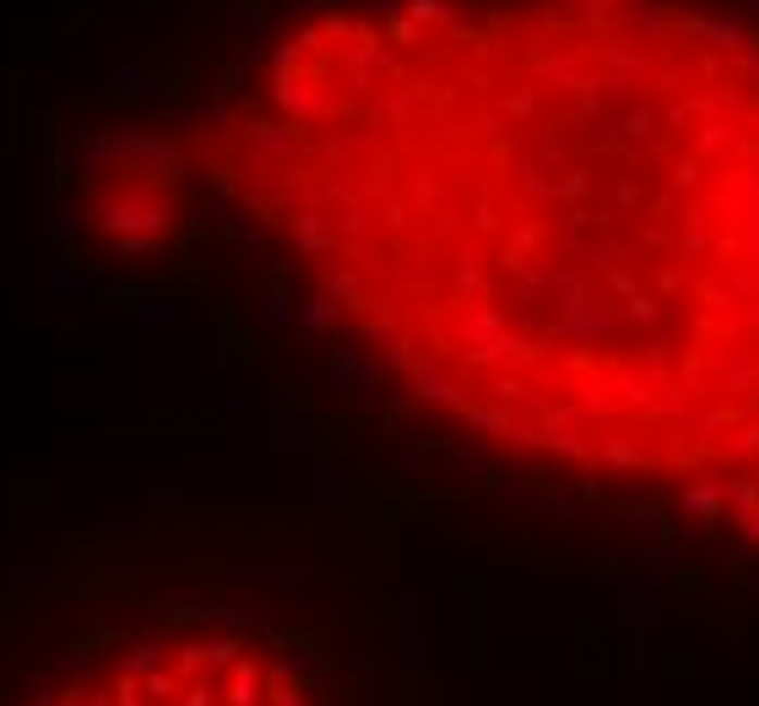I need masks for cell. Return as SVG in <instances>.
<instances>
[{
	"mask_svg": "<svg viewBox=\"0 0 759 706\" xmlns=\"http://www.w3.org/2000/svg\"><path fill=\"white\" fill-rule=\"evenodd\" d=\"M401 87H321L283 218L423 397L619 468L759 462V147L640 169L608 125L592 174L575 87L510 11L385 33ZM759 131V125H755Z\"/></svg>",
	"mask_w": 759,
	"mask_h": 706,
	"instance_id": "cell-1",
	"label": "cell"
},
{
	"mask_svg": "<svg viewBox=\"0 0 759 706\" xmlns=\"http://www.w3.org/2000/svg\"><path fill=\"white\" fill-rule=\"evenodd\" d=\"M33 706H315V685L261 636L185 631L120 647Z\"/></svg>",
	"mask_w": 759,
	"mask_h": 706,
	"instance_id": "cell-2",
	"label": "cell"
}]
</instances>
